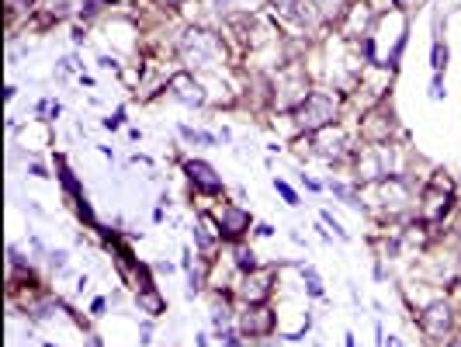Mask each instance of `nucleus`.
I'll return each instance as SVG.
<instances>
[{"mask_svg":"<svg viewBox=\"0 0 461 347\" xmlns=\"http://www.w3.org/2000/svg\"><path fill=\"white\" fill-rule=\"evenodd\" d=\"M337 112H340L337 94H330V91H312V94L295 108V122H298V129H305V132H319V129L333 125Z\"/></svg>","mask_w":461,"mask_h":347,"instance_id":"f257e3e1","label":"nucleus"},{"mask_svg":"<svg viewBox=\"0 0 461 347\" xmlns=\"http://www.w3.org/2000/svg\"><path fill=\"white\" fill-rule=\"evenodd\" d=\"M180 56L191 66H215L222 59V42L212 35V32H201V28H191L184 39H180Z\"/></svg>","mask_w":461,"mask_h":347,"instance_id":"f03ea898","label":"nucleus"},{"mask_svg":"<svg viewBox=\"0 0 461 347\" xmlns=\"http://www.w3.org/2000/svg\"><path fill=\"white\" fill-rule=\"evenodd\" d=\"M451 202H455V184H451V177L434 174L430 184H427V191H423V205H420L423 223H441V219L451 212Z\"/></svg>","mask_w":461,"mask_h":347,"instance_id":"7ed1b4c3","label":"nucleus"},{"mask_svg":"<svg viewBox=\"0 0 461 347\" xmlns=\"http://www.w3.org/2000/svg\"><path fill=\"white\" fill-rule=\"evenodd\" d=\"M271 330H274V313L267 306H250L239 316V334H246V337H267Z\"/></svg>","mask_w":461,"mask_h":347,"instance_id":"20e7f679","label":"nucleus"},{"mask_svg":"<svg viewBox=\"0 0 461 347\" xmlns=\"http://www.w3.org/2000/svg\"><path fill=\"white\" fill-rule=\"evenodd\" d=\"M420 327H423L427 337H444V334L451 330V306H448V302L427 306V313L420 316Z\"/></svg>","mask_w":461,"mask_h":347,"instance_id":"39448f33","label":"nucleus"},{"mask_svg":"<svg viewBox=\"0 0 461 347\" xmlns=\"http://www.w3.org/2000/svg\"><path fill=\"white\" fill-rule=\"evenodd\" d=\"M215 216H219V230H222L226 240H239L250 230V212H243L239 205H222Z\"/></svg>","mask_w":461,"mask_h":347,"instance_id":"423d86ee","label":"nucleus"},{"mask_svg":"<svg viewBox=\"0 0 461 347\" xmlns=\"http://www.w3.org/2000/svg\"><path fill=\"white\" fill-rule=\"evenodd\" d=\"M184 171H187L191 184H194L198 191H205V195H219V191H222V181L215 177V171H212L205 160H187Z\"/></svg>","mask_w":461,"mask_h":347,"instance_id":"0eeeda50","label":"nucleus"},{"mask_svg":"<svg viewBox=\"0 0 461 347\" xmlns=\"http://www.w3.org/2000/svg\"><path fill=\"white\" fill-rule=\"evenodd\" d=\"M271 271H246L243 275V285H239V295L250 302V306H257V302H264L267 299V292H271Z\"/></svg>","mask_w":461,"mask_h":347,"instance_id":"6e6552de","label":"nucleus"},{"mask_svg":"<svg viewBox=\"0 0 461 347\" xmlns=\"http://www.w3.org/2000/svg\"><path fill=\"white\" fill-rule=\"evenodd\" d=\"M316 150L326 157V160H333V157H344L347 153V136L340 132V129H319L316 132Z\"/></svg>","mask_w":461,"mask_h":347,"instance_id":"1a4fd4ad","label":"nucleus"},{"mask_svg":"<svg viewBox=\"0 0 461 347\" xmlns=\"http://www.w3.org/2000/svg\"><path fill=\"white\" fill-rule=\"evenodd\" d=\"M171 91L173 98H180L184 105H201L205 101V94H201V87H198V80L191 73H177L171 80Z\"/></svg>","mask_w":461,"mask_h":347,"instance_id":"9d476101","label":"nucleus"},{"mask_svg":"<svg viewBox=\"0 0 461 347\" xmlns=\"http://www.w3.org/2000/svg\"><path fill=\"white\" fill-rule=\"evenodd\" d=\"M139 306H142L146 313H153V316H160V313H163V299H160V295H156L153 289H142V292H139Z\"/></svg>","mask_w":461,"mask_h":347,"instance_id":"9b49d317","label":"nucleus"},{"mask_svg":"<svg viewBox=\"0 0 461 347\" xmlns=\"http://www.w3.org/2000/svg\"><path fill=\"white\" fill-rule=\"evenodd\" d=\"M236 264H239V271H257L253 250H246V247H236Z\"/></svg>","mask_w":461,"mask_h":347,"instance_id":"f8f14e48","label":"nucleus"},{"mask_svg":"<svg viewBox=\"0 0 461 347\" xmlns=\"http://www.w3.org/2000/svg\"><path fill=\"white\" fill-rule=\"evenodd\" d=\"M434 73H441L444 66H448V46H441V42H434Z\"/></svg>","mask_w":461,"mask_h":347,"instance_id":"ddd939ff","label":"nucleus"},{"mask_svg":"<svg viewBox=\"0 0 461 347\" xmlns=\"http://www.w3.org/2000/svg\"><path fill=\"white\" fill-rule=\"evenodd\" d=\"M56 167H59V181L66 184V191H69V195H80V188H76V181H73V174L66 171V164H62V160H56Z\"/></svg>","mask_w":461,"mask_h":347,"instance_id":"4468645a","label":"nucleus"},{"mask_svg":"<svg viewBox=\"0 0 461 347\" xmlns=\"http://www.w3.org/2000/svg\"><path fill=\"white\" fill-rule=\"evenodd\" d=\"M305 282H309V292H312V295H323V282H319V275H316L312 268H305Z\"/></svg>","mask_w":461,"mask_h":347,"instance_id":"2eb2a0df","label":"nucleus"},{"mask_svg":"<svg viewBox=\"0 0 461 347\" xmlns=\"http://www.w3.org/2000/svg\"><path fill=\"white\" fill-rule=\"evenodd\" d=\"M274 188H278V195H281V198H285L288 205H298V195L291 191V188H288V184H285V181H274Z\"/></svg>","mask_w":461,"mask_h":347,"instance_id":"dca6fc26","label":"nucleus"},{"mask_svg":"<svg viewBox=\"0 0 461 347\" xmlns=\"http://www.w3.org/2000/svg\"><path fill=\"white\" fill-rule=\"evenodd\" d=\"M441 94H444V84H441V73H437V77H434V84H430V98L437 101Z\"/></svg>","mask_w":461,"mask_h":347,"instance_id":"f3484780","label":"nucleus"},{"mask_svg":"<svg viewBox=\"0 0 461 347\" xmlns=\"http://www.w3.org/2000/svg\"><path fill=\"white\" fill-rule=\"evenodd\" d=\"M28 4H35V0H7V7H11V14H14L18 7H28Z\"/></svg>","mask_w":461,"mask_h":347,"instance_id":"a211bd4d","label":"nucleus"},{"mask_svg":"<svg viewBox=\"0 0 461 347\" xmlns=\"http://www.w3.org/2000/svg\"><path fill=\"white\" fill-rule=\"evenodd\" d=\"M226 347H239V341H236V337H226Z\"/></svg>","mask_w":461,"mask_h":347,"instance_id":"6ab92c4d","label":"nucleus"},{"mask_svg":"<svg viewBox=\"0 0 461 347\" xmlns=\"http://www.w3.org/2000/svg\"><path fill=\"white\" fill-rule=\"evenodd\" d=\"M448 347H461V341H451V344H448Z\"/></svg>","mask_w":461,"mask_h":347,"instance_id":"aec40b11","label":"nucleus"},{"mask_svg":"<svg viewBox=\"0 0 461 347\" xmlns=\"http://www.w3.org/2000/svg\"><path fill=\"white\" fill-rule=\"evenodd\" d=\"M347 347H354V337H347Z\"/></svg>","mask_w":461,"mask_h":347,"instance_id":"412c9836","label":"nucleus"},{"mask_svg":"<svg viewBox=\"0 0 461 347\" xmlns=\"http://www.w3.org/2000/svg\"><path fill=\"white\" fill-rule=\"evenodd\" d=\"M49 347H56V344H49Z\"/></svg>","mask_w":461,"mask_h":347,"instance_id":"4be33fe9","label":"nucleus"},{"mask_svg":"<svg viewBox=\"0 0 461 347\" xmlns=\"http://www.w3.org/2000/svg\"><path fill=\"white\" fill-rule=\"evenodd\" d=\"M396 4H399V0H396Z\"/></svg>","mask_w":461,"mask_h":347,"instance_id":"5701e85b","label":"nucleus"}]
</instances>
